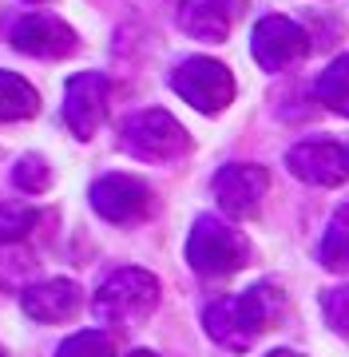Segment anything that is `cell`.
<instances>
[{
    "instance_id": "obj_1",
    "label": "cell",
    "mask_w": 349,
    "mask_h": 357,
    "mask_svg": "<svg viewBox=\"0 0 349 357\" xmlns=\"http://www.w3.org/2000/svg\"><path fill=\"white\" fill-rule=\"evenodd\" d=\"M278 318H282V290L262 282V286H250L238 298H222V302L207 306L203 326L226 349H250L254 337L266 333Z\"/></svg>"
},
{
    "instance_id": "obj_2",
    "label": "cell",
    "mask_w": 349,
    "mask_h": 357,
    "mask_svg": "<svg viewBox=\"0 0 349 357\" xmlns=\"http://www.w3.org/2000/svg\"><path fill=\"white\" fill-rule=\"evenodd\" d=\"M159 306V282L155 274H147V270H116L107 282H100V290H95V321H104V326H116V330H131V326H139L155 314Z\"/></svg>"
},
{
    "instance_id": "obj_3",
    "label": "cell",
    "mask_w": 349,
    "mask_h": 357,
    "mask_svg": "<svg viewBox=\"0 0 349 357\" xmlns=\"http://www.w3.org/2000/svg\"><path fill=\"white\" fill-rule=\"evenodd\" d=\"M187 262L203 278H226V274L246 266V238L231 222L203 215L194 218L191 238H187Z\"/></svg>"
},
{
    "instance_id": "obj_4",
    "label": "cell",
    "mask_w": 349,
    "mask_h": 357,
    "mask_svg": "<svg viewBox=\"0 0 349 357\" xmlns=\"http://www.w3.org/2000/svg\"><path fill=\"white\" fill-rule=\"evenodd\" d=\"M119 135H123L119 139L123 151L143 159V163H171V159L187 155V147H191L187 128L163 107H147V112L131 115Z\"/></svg>"
},
{
    "instance_id": "obj_5",
    "label": "cell",
    "mask_w": 349,
    "mask_h": 357,
    "mask_svg": "<svg viewBox=\"0 0 349 357\" xmlns=\"http://www.w3.org/2000/svg\"><path fill=\"white\" fill-rule=\"evenodd\" d=\"M171 88L175 96L199 107L203 115H215L222 112L226 103L234 100V76L231 68L219 64V60H210V56H191V60H183L175 72H171Z\"/></svg>"
},
{
    "instance_id": "obj_6",
    "label": "cell",
    "mask_w": 349,
    "mask_h": 357,
    "mask_svg": "<svg viewBox=\"0 0 349 357\" xmlns=\"http://www.w3.org/2000/svg\"><path fill=\"white\" fill-rule=\"evenodd\" d=\"M250 52H254V60H258L262 72H282V68L297 64L310 52V36H306L302 24L286 20V16H266L254 28Z\"/></svg>"
},
{
    "instance_id": "obj_7",
    "label": "cell",
    "mask_w": 349,
    "mask_h": 357,
    "mask_svg": "<svg viewBox=\"0 0 349 357\" xmlns=\"http://www.w3.org/2000/svg\"><path fill=\"white\" fill-rule=\"evenodd\" d=\"M107 115V79L100 72H79L64 88V119L76 139H91Z\"/></svg>"
},
{
    "instance_id": "obj_8",
    "label": "cell",
    "mask_w": 349,
    "mask_h": 357,
    "mask_svg": "<svg viewBox=\"0 0 349 357\" xmlns=\"http://www.w3.org/2000/svg\"><path fill=\"white\" fill-rule=\"evenodd\" d=\"M91 206L107 222H139L151 211V191L131 175H104L91 183Z\"/></svg>"
},
{
    "instance_id": "obj_9",
    "label": "cell",
    "mask_w": 349,
    "mask_h": 357,
    "mask_svg": "<svg viewBox=\"0 0 349 357\" xmlns=\"http://www.w3.org/2000/svg\"><path fill=\"white\" fill-rule=\"evenodd\" d=\"M286 167L310 187H337V183L349 178V151L329 139H306L290 147Z\"/></svg>"
},
{
    "instance_id": "obj_10",
    "label": "cell",
    "mask_w": 349,
    "mask_h": 357,
    "mask_svg": "<svg viewBox=\"0 0 349 357\" xmlns=\"http://www.w3.org/2000/svg\"><path fill=\"white\" fill-rule=\"evenodd\" d=\"M266 187H270V178H266V171L254 167V163H231L215 175V199H219V206L234 218L258 215Z\"/></svg>"
},
{
    "instance_id": "obj_11",
    "label": "cell",
    "mask_w": 349,
    "mask_h": 357,
    "mask_svg": "<svg viewBox=\"0 0 349 357\" xmlns=\"http://www.w3.org/2000/svg\"><path fill=\"white\" fill-rule=\"evenodd\" d=\"M13 44L24 56H40V60H60L68 52H76V32L56 20L52 13H28L16 20L13 28Z\"/></svg>"
},
{
    "instance_id": "obj_12",
    "label": "cell",
    "mask_w": 349,
    "mask_h": 357,
    "mask_svg": "<svg viewBox=\"0 0 349 357\" xmlns=\"http://www.w3.org/2000/svg\"><path fill=\"white\" fill-rule=\"evenodd\" d=\"M20 306H24L28 318L36 321H68L72 314L79 310V286L68 278H48V282H36L20 294Z\"/></svg>"
},
{
    "instance_id": "obj_13",
    "label": "cell",
    "mask_w": 349,
    "mask_h": 357,
    "mask_svg": "<svg viewBox=\"0 0 349 357\" xmlns=\"http://www.w3.org/2000/svg\"><path fill=\"white\" fill-rule=\"evenodd\" d=\"M234 24V0H179V28L194 40L222 44Z\"/></svg>"
},
{
    "instance_id": "obj_14",
    "label": "cell",
    "mask_w": 349,
    "mask_h": 357,
    "mask_svg": "<svg viewBox=\"0 0 349 357\" xmlns=\"http://www.w3.org/2000/svg\"><path fill=\"white\" fill-rule=\"evenodd\" d=\"M40 112V96L24 76L16 72H0V123H16V119H32Z\"/></svg>"
},
{
    "instance_id": "obj_15",
    "label": "cell",
    "mask_w": 349,
    "mask_h": 357,
    "mask_svg": "<svg viewBox=\"0 0 349 357\" xmlns=\"http://www.w3.org/2000/svg\"><path fill=\"white\" fill-rule=\"evenodd\" d=\"M313 96H318L329 112H337V115H346L349 119V56H337L334 64L318 76Z\"/></svg>"
},
{
    "instance_id": "obj_16",
    "label": "cell",
    "mask_w": 349,
    "mask_h": 357,
    "mask_svg": "<svg viewBox=\"0 0 349 357\" xmlns=\"http://www.w3.org/2000/svg\"><path fill=\"white\" fill-rule=\"evenodd\" d=\"M322 266L334 274H349V203L329 218V230L322 238Z\"/></svg>"
},
{
    "instance_id": "obj_17",
    "label": "cell",
    "mask_w": 349,
    "mask_h": 357,
    "mask_svg": "<svg viewBox=\"0 0 349 357\" xmlns=\"http://www.w3.org/2000/svg\"><path fill=\"white\" fill-rule=\"evenodd\" d=\"M56 357H116V342L100 330H79L56 349Z\"/></svg>"
},
{
    "instance_id": "obj_18",
    "label": "cell",
    "mask_w": 349,
    "mask_h": 357,
    "mask_svg": "<svg viewBox=\"0 0 349 357\" xmlns=\"http://www.w3.org/2000/svg\"><path fill=\"white\" fill-rule=\"evenodd\" d=\"M13 183L28 195H40V191L52 187V167H48V159H40V155H20L13 167Z\"/></svg>"
},
{
    "instance_id": "obj_19",
    "label": "cell",
    "mask_w": 349,
    "mask_h": 357,
    "mask_svg": "<svg viewBox=\"0 0 349 357\" xmlns=\"http://www.w3.org/2000/svg\"><path fill=\"white\" fill-rule=\"evenodd\" d=\"M322 314L329 321V330L349 337V286H337V290L322 294Z\"/></svg>"
},
{
    "instance_id": "obj_20",
    "label": "cell",
    "mask_w": 349,
    "mask_h": 357,
    "mask_svg": "<svg viewBox=\"0 0 349 357\" xmlns=\"http://www.w3.org/2000/svg\"><path fill=\"white\" fill-rule=\"evenodd\" d=\"M32 227H36V215H32L28 206H4L0 203V243L24 238Z\"/></svg>"
},
{
    "instance_id": "obj_21",
    "label": "cell",
    "mask_w": 349,
    "mask_h": 357,
    "mask_svg": "<svg viewBox=\"0 0 349 357\" xmlns=\"http://www.w3.org/2000/svg\"><path fill=\"white\" fill-rule=\"evenodd\" d=\"M266 357H302V354H294V349H274V354H266Z\"/></svg>"
},
{
    "instance_id": "obj_22",
    "label": "cell",
    "mask_w": 349,
    "mask_h": 357,
    "mask_svg": "<svg viewBox=\"0 0 349 357\" xmlns=\"http://www.w3.org/2000/svg\"><path fill=\"white\" fill-rule=\"evenodd\" d=\"M127 357H159V354H151V349H131Z\"/></svg>"
},
{
    "instance_id": "obj_23",
    "label": "cell",
    "mask_w": 349,
    "mask_h": 357,
    "mask_svg": "<svg viewBox=\"0 0 349 357\" xmlns=\"http://www.w3.org/2000/svg\"><path fill=\"white\" fill-rule=\"evenodd\" d=\"M28 4H44V0H28Z\"/></svg>"
},
{
    "instance_id": "obj_24",
    "label": "cell",
    "mask_w": 349,
    "mask_h": 357,
    "mask_svg": "<svg viewBox=\"0 0 349 357\" xmlns=\"http://www.w3.org/2000/svg\"><path fill=\"white\" fill-rule=\"evenodd\" d=\"M0 357H4V354H0Z\"/></svg>"
}]
</instances>
